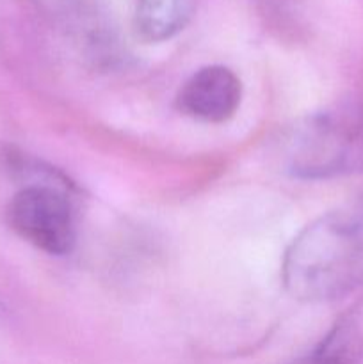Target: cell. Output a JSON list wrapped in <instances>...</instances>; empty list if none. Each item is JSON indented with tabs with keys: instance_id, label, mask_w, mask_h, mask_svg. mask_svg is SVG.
Instances as JSON below:
<instances>
[{
	"instance_id": "7",
	"label": "cell",
	"mask_w": 363,
	"mask_h": 364,
	"mask_svg": "<svg viewBox=\"0 0 363 364\" xmlns=\"http://www.w3.org/2000/svg\"><path fill=\"white\" fill-rule=\"evenodd\" d=\"M36 6L57 21L80 25L89 20V4L85 0H34Z\"/></svg>"
},
{
	"instance_id": "1",
	"label": "cell",
	"mask_w": 363,
	"mask_h": 364,
	"mask_svg": "<svg viewBox=\"0 0 363 364\" xmlns=\"http://www.w3.org/2000/svg\"><path fill=\"white\" fill-rule=\"evenodd\" d=\"M281 277L302 302H330L363 287V199L308 224L285 252Z\"/></svg>"
},
{
	"instance_id": "4",
	"label": "cell",
	"mask_w": 363,
	"mask_h": 364,
	"mask_svg": "<svg viewBox=\"0 0 363 364\" xmlns=\"http://www.w3.org/2000/svg\"><path fill=\"white\" fill-rule=\"evenodd\" d=\"M241 78L226 66L210 64L199 68L182 84L177 95V109L203 123H224L241 107Z\"/></svg>"
},
{
	"instance_id": "6",
	"label": "cell",
	"mask_w": 363,
	"mask_h": 364,
	"mask_svg": "<svg viewBox=\"0 0 363 364\" xmlns=\"http://www.w3.org/2000/svg\"><path fill=\"white\" fill-rule=\"evenodd\" d=\"M194 9L196 0H137L135 31L148 43L167 41L187 27Z\"/></svg>"
},
{
	"instance_id": "5",
	"label": "cell",
	"mask_w": 363,
	"mask_h": 364,
	"mask_svg": "<svg viewBox=\"0 0 363 364\" xmlns=\"http://www.w3.org/2000/svg\"><path fill=\"white\" fill-rule=\"evenodd\" d=\"M363 361V302L335 322L326 336L290 364H359Z\"/></svg>"
},
{
	"instance_id": "3",
	"label": "cell",
	"mask_w": 363,
	"mask_h": 364,
	"mask_svg": "<svg viewBox=\"0 0 363 364\" xmlns=\"http://www.w3.org/2000/svg\"><path fill=\"white\" fill-rule=\"evenodd\" d=\"M11 230L52 256H64L73 249L75 213L71 191L53 185H23L6 210Z\"/></svg>"
},
{
	"instance_id": "2",
	"label": "cell",
	"mask_w": 363,
	"mask_h": 364,
	"mask_svg": "<svg viewBox=\"0 0 363 364\" xmlns=\"http://www.w3.org/2000/svg\"><path fill=\"white\" fill-rule=\"evenodd\" d=\"M285 169L301 180L363 173V109L327 107L299 121L283 142Z\"/></svg>"
}]
</instances>
